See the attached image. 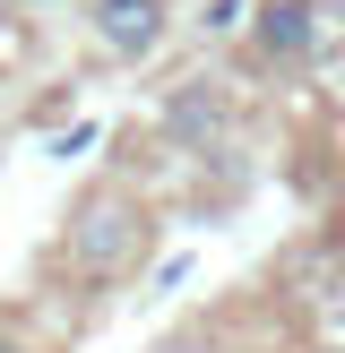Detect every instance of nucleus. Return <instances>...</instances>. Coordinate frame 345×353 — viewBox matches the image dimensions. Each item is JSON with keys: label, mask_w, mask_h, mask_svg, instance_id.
Here are the masks:
<instances>
[{"label": "nucleus", "mask_w": 345, "mask_h": 353, "mask_svg": "<svg viewBox=\"0 0 345 353\" xmlns=\"http://www.w3.org/2000/svg\"><path fill=\"white\" fill-rule=\"evenodd\" d=\"M155 233H164V224H155L147 190H138L130 172H95V181L61 207V233L43 241V268L69 276V285H86V293H112V285H130L155 259Z\"/></svg>", "instance_id": "1"}, {"label": "nucleus", "mask_w": 345, "mask_h": 353, "mask_svg": "<svg viewBox=\"0 0 345 353\" xmlns=\"http://www.w3.org/2000/svg\"><path fill=\"white\" fill-rule=\"evenodd\" d=\"M86 43L103 69H147L172 43V0H86Z\"/></svg>", "instance_id": "2"}, {"label": "nucleus", "mask_w": 345, "mask_h": 353, "mask_svg": "<svg viewBox=\"0 0 345 353\" xmlns=\"http://www.w3.org/2000/svg\"><path fill=\"white\" fill-rule=\"evenodd\" d=\"M233 95H224L216 78H181L164 95V112H155V138H164L172 155H224L233 147Z\"/></svg>", "instance_id": "3"}, {"label": "nucleus", "mask_w": 345, "mask_h": 353, "mask_svg": "<svg viewBox=\"0 0 345 353\" xmlns=\"http://www.w3.org/2000/svg\"><path fill=\"white\" fill-rule=\"evenodd\" d=\"M250 61L276 78H302L319 61V9L310 0H250Z\"/></svg>", "instance_id": "4"}, {"label": "nucleus", "mask_w": 345, "mask_h": 353, "mask_svg": "<svg viewBox=\"0 0 345 353\" xmlns=\"http://www.w3.org/2000/svg\"><path fill=\"white\" fill-rule=\"evenodd\" d=\"M147 353H241V345H233L224 319H190V327H172V336H155Z\"/></svg>", "instance_id": "5"}, {"label": "nucleus", "mask_w": 345, "mask_h": 353, "mask_svg": "<svg viewBox=\"0 0 345 353\" xmlns=\"http://www.w3.org/2000/svg\"><path fill=\"white\" fill-rule=\"evenodd\" d=\"M0 353H43V345H34V319H26V310H0Z\"/></svg>", "instance_id": "6"}, {"label": "nucleus", "mask_w": 345, "mask_h": 353, "mask_svg": "<svg viewBox=\"0 0 345 353\" xmlns=\"http://www.w3.org/2000/svg\"><path fill=\"white\" fill-rule=\"evenodd\" d=\"M199 26H207V34H233V26H241V0H207Z\"/></svg>", "instance_id": "7"}, {"label": "nucleus", "mask_w": 345, "mask_h": 353, "mask_svg": "<svg viewBox=\"0 0 345 353\" xmlns=\"http://www.w3.org/2000/svg\"><path fill=\"white\" fill-rule=\"evenodd\" d=\"M78 147H95V121H78V130H61V138H52V155H61V164H69Z\"/></svg>", "instance_id": "8"}]
</instances>
